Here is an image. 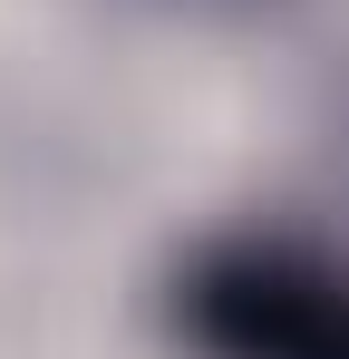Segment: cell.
<instances>
[{
  "instance_id": "obj_1",
  "label": "cell",
  "mask_w": 349,
  "mask_h": 359,
  "mask_svg": "<svg viewBox=\"0 0 349 359\" xmlns=\"http://www.w3.org/2000/svg\"><path fill=\"white\" fill-rule=\"evenodd\" d=\"M165 320L194 359H349V262L291 233H214L184 252Z\"/></svg>"
}]
</instances>
